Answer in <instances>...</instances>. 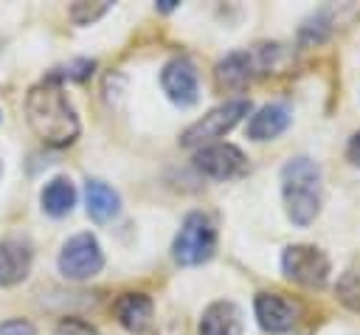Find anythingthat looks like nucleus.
<instances>
[{"instance_id": "8", "label": "nucleus", "mask_w": 360, "mask_h": 335, "mask_svg": "<svg viewBox=\"0 0 360 335\" xmlns=\"http://www.w3.org/2000/svg\"><path fill=\"white\" fill-rule=\"evenodd\" d=\"M245 163L248 160H245L242 149L233 144H208V146H200L194 155V166L214 180L236 177L239 172H245Z\"/></svg>"}, {"instance_id": "10", "label": "nucleus", "mask_w": 360, "mask_h": 335, "mask_svg": "<svg viewBox=\"0 0 360 335\" xmlns=\"http://www.w3.org/2000/svg\"><path fill=\"white\" fill-rule=\"evenodd\" d=\"M34 262L31 242L25 236H6L0 242V287H14L20 284Z\"/></svg>"}, {"instance_id": "6", "label": "nucleus", "mask_w": 360, "mask_h": 335, "mask_svg": "<svg viewBox=\"0 0 360 335\" xmlns=\"http://www.w3.org/2000/svg\"><path fill=\"white\" fill-rule=\"evenodd\" d=\"M281 270L304 287H323L329 279V259L315 245H290L281 253Z\"/></svg>"}, {"instance_id": "13", "label": "nucleus", "mask_w": 360, "mask_h": 335, "mask_svg": "<svg viewBox=\"0 0 360 335\" xmlns=\"http://www.w3.org/2000/svg\"><path fill=\"white\" fill-rule=\"evenodd\" d=\"M290 124V107L287 104H264L262 110H256L248 121V135L253 141H270L276 135H281Z\"/></svg>"}, {"instance_id": "18", "label": "nucleus", "mask_w": 360, "mask_h": 335, "mask_svg": "<svg viewBox=\"0 0 360 335\" xmlns=\"http://www.w3.org/2000/svg\"><path fill=\"white\" fill-rule=\"evenodd\" d=\"M107 11H110V3H73L70 6V20L76 25H90L93 20H98Z\"/></svg>"}, {"instance_id": "23", "label": "nucleus", "mask_w": 360, "mask_h": 335, "mask_svg": "<svg viewBox=\"0 0 360 335\" xmlns=\"http://www.w3.org/2000/svg\"><path fill=\"white\" fill-rule=\"evenodd\" d=\"M0 172H3V166H0Z\"/></svg>"}, {"instance_id": "14", "label": "nucleus", "mask_w": 360, "mask_h": 335, "mask_svg": "<svg viewBox=\"0 0 360 335\" xmlns=\"http://www.w3.org/2000/svg\"><path fill=\"white\" fill-rule=\"evenodd\" d=\"M115 315L124 329L143 332L152 324V298L146 293H124L115 304Z\"/></svg>"}, {"instance_id": "19", "label": "nucleus", "mask_w": 360, "mask_h": 335, "mask_svg": "<svg viewBox=\"0 0 360 335\" xmlns=\"http://www.w3.org/2000/svg\"><path fill=\"white\" fill-rule=\"evenodd\" d=\"M53 335H98L96 327H90L84 318H62L53 329Z\"/></svg>"}, {"instance_id": "9", "label": "nucleus", "mask_w": 360, "mask_h": 335, "mask_svg": "<svg viewBox=\"0 0 360 335\" xmlns=\"http://www.w3.org/2000/svg\"><path fill=\"white\" fill-rule=\"evenodd\" d=\"M160 84H163V93L174 104H180V107H191L197 101V90H200L197 70H194V65L186 56H177V59H172V62L163 65Z\"/></svg>"}, {"instance_id": "17", "label": "nucleus", "mask_w": 360, "mask_h": 335, "mask_svg": "<svg viewBox=\"0 0 360 335\" xmlns=\"http://www.w3.org/2000/svg\"><path fill=\"white\" fill-rule=\"evenodd\" d=\"M335 293H338L340 304L360 312V273H343L335 284Z\"/></svg>"}, {"instance_id": "3", "label": "nucleus", "mask_w": 360, "mask_h": 335, "mask_svg": "<svg viewBox=\"0 0 360 335\" xmlns=\"http://www.w3.org/2000/svg\"><path fill=\"white\" fill-rule=\"evenodd\" d=\"M214 248H217V228L214 222L200 214V211H191L186 214L177 236H174V245H172V256L177 265H186V267H194V265H202L214 256Z\"/></svg>"}, {"instance_id": "7", "label": "nucleus", "mask_w": 360, "mask_h": 335, "mask_svg": "<svg viewBox=\"0 0 360 335\" xmlns=\"http://www.w3.org/2000/svg\"><path fill=\"white\" fill-rule=\"evenodd\" d=\"M273 53H276V45H264V48H256V51H233L217 65V82L222 87L239 90L259 70L267 68V56H273Z\"/></svg>"}, {"instance_id": "11", "label": "nucleus", "mask_w": 360, "mask_h": 335, "mask_svg": "<svg viewBox=\"0 0 360 335\" xmlns=\"http://www.w3.org/2000/svg\"><path fill=\"white\" fill-rule=\"evenodd\" d=\"M256 318H259V327L264 332H273V335H281V332H290L292 324L298 321V307L287 298H281L278 293H259L256 301Z\"/></svg>"}, {"instance_id": "20", "label": "nucleus", "mask_w": 360, "mask_h": 335, "mask_svg": "<svg viewBox=\"0 0 360 335\" xmlns=\"http://www.w3.org/2000/svg\"><path fill=\"white\" fill-rule=\"evenodd\" d=\"M0 335H34V324L25 318H11L0 324Z\"/></svg>"}, {"instance_id": "22", "label": "nucleus", "mask_w": 360, "mask_h": 335, "mask_svg": "<svg viewBox=\"0 0 360 335\" xmlns=\"http://www.w3.org/2000/svg\"><path fill=\"white\" fill-rule=\"evenodd\" d=\"M172 8H174V0H163L160 3V11H172Z\"/></svg>"}, {"instance_id": "2", "label": "nucleus", "mask_w": 360, "mask_h": 335, "mask_svg": "<svg viewBox=\"0 0 360 335\" xmlns=\"http://www.w3.org/2000/svg\"><path fill=\"white\" fill-rule=\"evenodd\" d=\"M281 194L295 225H309L321 211V166L309 158H292L281 169Z\"/></svg>"}, {"instance_id": "1", "label": "nucleus", "mask_w": 360, "mask_h": 335, "mask_svg": "<svg viewBox=\"0 0 360 335\" xmlns=\"http://www.w3.org/2000/svg\"><path fill=\"white\" fill-rule=\"evenodd\" d=\"M25 118L39 141L48 146H68L79 135V118L73 104L68 101L62 82L48 76L45 82L34 84L25 96Z\"/></svg>"}, {"instance_id": "12", "label": "nucleus", "mask_w": 360, "mask_h": 335, "mask_svg": "<svg viewBox=\"0 0 360 335\" xmlns=\"http://www.w3.org/2000/svg\"><path fill=\"white\" fill-rule=\"evenodd\" d=\"M245 321L233 301H214L200 318V335H242Z\"/></svg>"}, {"instance_id": "16", "label": "nucleus", "mask_w": 360, "mask_h": 335, "mask_svg": "<svg viewBox=\"0 0 360 335\" xmlns=\"http://www.w3.org/2000/svg\"><path fill=\"white\" fill-rule=\"evenodd\" d=\"M39 200H42V208H45L51 217H65V214H70L73 206H76V189H73V183H70L68 177H53V180L42 189Z\"/></svg>"}, {"instance_id": "4", "label": "nucleus", "mask_w": 360, "mask_h": 335, "mask_svg": "<svg viewBox=\"0 0 360 335\" xmlns=\"http://www.w3.org/2000/svg\"><path fill=\"white\" fill-rule=\"evenodd\" d=\"M248 113H250V101L248 99H231V101L214 107L211 113H205L200 121H194L183 132L180 144L183 146H208L211 141H217L225 132H231Z\"/></svg>"}, {"instance_id": "5", "label": "nucleus", "mask_w": 360, "mask_h": 335, "mask_svg": "<svg viewBox=\"0 0 360 335\" xmlns=\"http://www.w3.org/2000/svg\"><path fill=\"white\" fill-rule=\"evenodd\" d=\"M101 267H104V253L93 234L84 231L65 242V248L59 253V270L65 279L84 282V279H93Z\"/></svg>"}, {"instance_id": "15", "label": "nucleus", "mask_w": 360, "mask_h": 335, "mask_svg": "<svg viewBox=\"0 0 360 335\" xmlns=\"http://www.w3.org/2000/svg\"><path fill=\"white\" fill-rule=\"evenodd\" d=\"M84 203H87V214L98 222H107L118 214L121 208V197L112 186H107L104 180H87L84 186Z\"/></svg>"}, {"instance_id": "21", "label": "nucleus", "mask_w": 360, "mask_h": 335, "mask_svg": "<svg viewBox=\"0 0 360 335\" xmlns=\"http://www.w3.org/2000/svg\"><path fill=\"white\" fill-rule=\"evenodd\" d=\"M346 158H349L354 166H360V132H354V135L349 138V146H346Z\"/></svg>"}]
</instances>
